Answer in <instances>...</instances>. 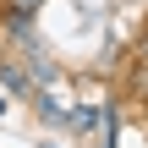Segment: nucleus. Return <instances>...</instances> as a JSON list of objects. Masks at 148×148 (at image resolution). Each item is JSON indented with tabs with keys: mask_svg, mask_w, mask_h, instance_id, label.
I'll use <instances>...</instances> for the list:
<instances>
[{
	"mask_svg": "<svg viewBox=\"0 0 148 148\" xmlns=\"http://www.w3.org/2000/svg\"><path fill=\"white\" fill-rule=\"evenodd\" d=\"M137 88L148 93V33L137 38Z\"/></svg>",
	"mask_w": 148,
	"mask_h": 148,
	"instance_id": "1",
	"label": "nucleus"
},
{
	"mask_svg": "<svg viewBox=\"0 0 148 148\" xmlns=\"http://www.w3.org/2000/svg\"><path fill=\"white\" fill-rule=\"evenodd\" d=\"M33 5H38V0H16V11H33Z\"/></svg>",
	"mask_w": 148,
	"mask_h": 148,
	"instance_id": "2",
	"label": "nucleus"
}]
</instances>
